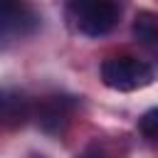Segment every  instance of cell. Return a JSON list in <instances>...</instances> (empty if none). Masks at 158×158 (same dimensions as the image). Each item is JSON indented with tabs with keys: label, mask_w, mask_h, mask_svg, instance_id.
I'll list each match as a JSON object with an SVG mask.
<instances>
[{
	"label": "cell",
	"mask_w": 158,
	"mask_h": 158,
	"mask_svg": "<svg viewBox=\"0 0 158 158\" xmlns=\"http://www.w3.org/2000/svg\"><path fill=\"white\" fill-rule=\"evenodd\" d=\"M131 35H133L136 42H141V44H153V42H158V15H156L153 10H138V12L133 15Z\"/></svg>",
	"instance_id": "obj_5"
},
{
	"label": "cell",
	"mask_w": 158,
	"mask_h": 158,
	"mask_svg": "<svg viewBox=\"0 0 158 158\" xmlns=\"http://www.w3.org/2000/svg\"><path fill=\"white\" fill-rule=\"evenodd\" d=\"M77 158H109V156H106L99 146H89V148H86L81 156H77Z\"/></svg>",
	"instance_id": "obj_7"
},
{
	"label": "cell",
	"mask_w": 158,
	"mask_h": 158,
	"mask_svg": "<svg viewBox=\"0 0 158 158\" xmlns=\"http://www.w3.org/2000/svg\"><path fill=\"white\" fill-rule=\"evenodd\" d=\"M74 106H77V101L72 96H49V99H44L37 109V126L47 133H59L67 126Z\"/></svg>",
	"instance_id": "obj_4"
},
{
	"label": "cell",
	"mask_w": 158,
	"mask_h": 158,
	"mask_svg": "<svg viewBox=\"0 0 158 158\" xmlns=\"http://www.w3.org/2000/svg\"><path fill=\"white\" fill-rule=\"evenodd\" d=\"M99 77H101L104 86H109L114 91H136V89L153 84L156 72L143 59H136L131 54H121V57L104 59L99 67Z\"/></svg>",
	"instance_id": "obj_1"
},
{
	"label": "cell",
	"mask_w": 158,
	"mask_h": 158,
	"mask_svg": "<svg viewBox=\"0 0 158 158\" xmlns=\"http://www.w3.org/2000/svg\"><path fill=\"white\" fill-rule=\"evenodd\" d=\"M138 131L143 138L148 141H158V106L148 109L141 118H138Z\"/></svg>",
	"instance_id": "obj_6"
},
{
	"label": "cell",
	"mask_w": 158,
	"mask_h": 158,
	"mask_svg": "<svg viewBox=\"0 0 158 158\" xmlns=\"http://www.w3.org/2000/svg\"><path fill=\"white\" fill-rule=\"evenodd\" d=\"M40 15L32 5L0 0V42H12L32 35L40 27Z\"/></svg>",
	"instance_id": "obj_3"
},
{
	"label": "cell",
	"mask_w": 158,
	"mask_h": 158,
	"mask_svg": "<svg viewBox=\"0 0 158 158\" xmlns=\"http://www.w3.org/2000/svg\"><path fill=\"white\" fill-rule=\"evenodd\" d=\"M67 15L81 35L104 37L118 25L121 5L111 0H77L67 5Z\"/></svg>",
	"instance_id": "obj_2"
}]
</instances>
